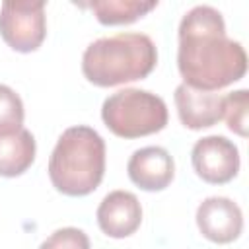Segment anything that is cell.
<instances>
[{"instance_id":"obj_10","label":"cell","mask_w":249,"mask_h":249,"mask_svg":"<svg viewBox=\"0 0 249 249\" xmlns=\"http://www.w3.org/2000/svg\"><path fill=\"white\" fill-rule=\"evenodd\" d=\"M97 224L109 237L123 239L132 235L142 224V206L128 191L109 193L97 206Z\"/></svg>"},{"instance_id":"obj_1","label":"cell","mask_w":249,"mask_h":249,"mask_svg":"<svg viewBox=\"0 0 249 249\" xmlns=\"http://www.w3.org/2000/svg\"><path fill=\"white\" fill-rule=\"evenodd\" d=\"M177 68L183 84L200 91H218L247 72V54L239 41L228 39L222 14L212 6H195L179 23Z\"/></svg>"},{"instance_id":"obj_11","label":"cell","mask_w":249,"mask_h":249,"mask_svg":"<svg viewBox=\"0 0 249 249\" xmlns=\"http://www.w3.org/2000/svg\"><path fill=\"white\" fill-rule=\"evenodd\" d=\"M35 138L19 128L12 134H0V177H18L25 173L35 160Z\"/></svg>"},{"instance_id":"obj_5","label":"cell","mask_w":249,"mask_h":249,"mask_svg":"<svg viewBox=\"0 0 249 249\" xmlns=\"http://www.w3.org/2000/svg\"><path fill=\"white\" fill-rule=\"evenodd\" d=\"M0 35L16 53H33L47 35L45 2H4L0 6Z\"/></svg>"},{"instance_id":"obj_2","label":"cell","mask_w":249,"mask_h":249,"mask_svg":"<svg viewBox=\"0 0 249 249\" xmlns=\"http://www.w3.org/2000/svg\"><path fill=\"white\" fill-rule=\"evenodd\" d=\"M158 62V49L144 33H117L88 45L82 56L86 80L97 88H113L146 78Z\"/></svg>"},{"instance_id":"obj_4","label":"cell","mask_w":249,"mask_h":249,"mask_svg":"<svg viewBox=\"0 0 249 249\" xmlns=\"http://www.w3.org/2000/svg\"><path fill=\"white\" fill-rule=\"evenodd\" d=\"M101 119L115 136L140 138L165 128L167 107L160 95L148 89L124 88L103 101Z\"/></svg>"},{"instance_id":"obj_8","label":"cell","mask_w":249,"mask_h":249,"mask_svg":"<svg viewBox=\"0 0 249 249\" xmlns=\"http://www.w3.org/2000/svg\"><path fill=\"white\" fill-rule=\"evenodd\" d=\"M128 179L142 191H163L175 177L171 154L161 146H146L136 150L126 163Z\"/></svg>"},{"instance_id":"obj_3","label":"cell","mask_w":249,"mask_h":249,"mask_svg":"<svg viewBox=\"0 0 249 249\" xmlns=\"http://www.w3.org/2000/svg\"><path fill=\"white\" fill-rule=\"evenodd\" d=\"M105 173V142L86 124L66 128L49 160V179L66 196L93 193Z\"/></svg>"},{"instance_id":"obj_7","label":"cell","mask_w":249,"mask_h":249,"mask_svg":"<svg viewBox=\"0 0 249 249\" xmlns=\"http://www.w3.org/2000/svg\"><path fill=\"white\" fill-rule=\"evenodd\" d=\"M196 226L212 243H231L243 231L241 208L226 196H208L196 208Z\"/></svg>"},{"instance_id":"obj_9","label":"cell","mask_w":249,"mask_h":249,"mask_svg":"<svg viewBox=\"0 0 249 249\" xmlns=\"http://www.w3.org/2000/svg\"><path fill=\"white\" fill-rule=\"evenodd\" d=\"M177 115L183 126L202 130L224 119V95L216 91H200L187 84H179L173 93Z\"/></svg>"},{"instance_id":"obj_6","label":"cell","mask_w":249,"mask_h":249,"mask_svg":"<svg viewBox=\"0 0 249 249\" xmlns=\"http://www.w3.org/2000/svg\"><path fill=\"white\" fill-rule=\"evenodd\" d=\"M191 163L202 181L210 185H224L239 171V150L226 136H204L195 142L191 150Z\"/></svg>"},{"instance_id":"obj_14","label":"cell","mask_w":249,"mask_h":249,"mask_svg":"<svg viewBox=\"0 0 249 249\" xmlns=\"http://www.w3.org/2000/svg\"><path fill=\"white\" fill-rule=\"evenodd\" d=\"M247 107H249V91L237 89L224 95V119L228 128L237 136H247Z\"/></svg>"},{"instance_id":"obj_15","label":"cell","mask_w":249,"mask_h":249,"mask_svg":"<svg viewBox=\"0 0 249 249\" xmlns=\"http://www.w3.org/2000/svg\"><path fill=\"white\" fill-rule=\"evenodd\" d=\"M39 249H89V237L78 228H60L53 231Z\"/></svg>"},{"instance_id":"obj_13","label":"cell","mask_w":249,"mask_h":249,"mask_svg":"<svg viewBox=\"0 0 249 249\" xmlns=\"http://www.w3.org/2000/svg\"><path fill=\"white\" fill-rule=\"evenodd\" d=\"M23 117L21 97L10 86L0 84V134H12L23 128Z\"/></svg>"},{"instance_id":"obj_12","label":"cell","mask_w":249,"mask_h":249,"mask_svg":"<svg viewBox=\"0 0 249 249\" xmlns=\"http://www.w3.org/2000/svg\"><path fill=\"white\" fill-rule=\"evenodd\" d=\"M93 12L99 23L103 25H123L132 23L152 12L158 2H142V0H93L88 4H80Z\"/></svg>"}]
</instances>
